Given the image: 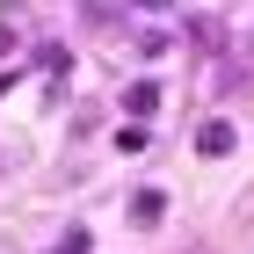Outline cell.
<instances>
[{
    "instance_id": "cell-6",
    "label": "cell",
    "mask_w": 254,
    "mask_h": 254,
    "mask_svg": "<svg viewBox=\"0 0 254 254\" xmlns=\"http://www.w3.org/2000/svg\"><path fill=\"white\" fill-rule=\"evenodd\" d=\"M138 7H167V0H138Z\"/></svg>"
},
{
    "instance_id": "cell-7",
    "label": "cell",
    "mask_w": 254,
    "mask_h": 254,
    "mask_svg": "<svg viewBox=\"0 0 254 254\" xmlns=\"http://www.w3.org/2000/svg\"><path fill=\"white\" fill-rule=\"evenodd\" d=\"M0 167H7V153H0Z\"/></svg>"
},
{
    "instance_id": "cell-5",
    "label": "cell",
    "mask_w": 254,
    "mask_h": 254,
    "mask_svg": "<svg viewBox=\"0 0 254 254\" xmlns=\"http://www.w3.org/2000/svg\"><path fill=\"white\" fill-rule=\"evenodd\" d=\"M182 254H218V247H182Z\"/></svg>"
},
{
    "instance_id": "cell-4",
    "label": "cell",
    "mask_w": 254,
    "mask_h": 254,
    "mask_svg": "<svg viewBox=\"0 0 254 254\" xmlns=\"http://www.w3.org/2000/svg\"><path fill=\"white\" fill-rule=\"evenodd\" d=\"M240 233H247V240H254V189H247V196H240Z\"/></svg>"
},
{
    "instance_id": "cell-2",
    "label": "cell",
    "mask_w": 254,
    "mask_h": 254,
    "mask_svg": "<svg viewBox=\"0 0 254 254\" xmlns=\"http://www.w3.org/2000/svg\"><path fill=\"white\" fill-rule=\"evenodd\" d=\"M160 211H167L160 189H138V196H131V225H160Z\"/></svg>"
},
{
    "instance_id": "cell-1",
    "label": "cell",
    "mask_w": 254,
    "mask_h": 254,
    "mask_svg": "<svg viewBox=\"0 0 254 254\" xmlns=\"http://www.w3.org/2000/svg\"><path fill=\"white\" fill-rule=\"evenodd\" d=\"M196 153H203V160H225V153H233V124H225V117L196 124Z\"/></svg>"
},
{
    "instance_id": "cell-3",
    "label": "cell",
    "mask_w": 254,
    "mask_h": 254,
    "mask_svg": "<svg viewBox=\"0 0 254 254\" xmlns=\"http://www.w3.org/2000/svg\"><path fill=\"white\" fill-rule=\"evenodd\" d=\"M124 109H131V117H153V109H160V87H153V80H138L131 95H124Z\"/></svg>"
}]
</instances>
